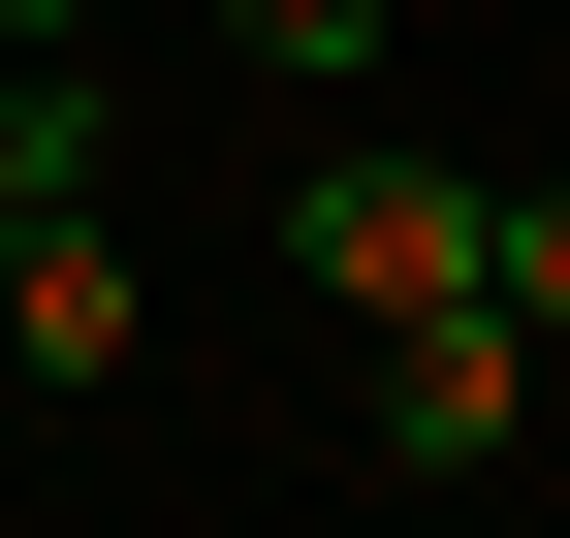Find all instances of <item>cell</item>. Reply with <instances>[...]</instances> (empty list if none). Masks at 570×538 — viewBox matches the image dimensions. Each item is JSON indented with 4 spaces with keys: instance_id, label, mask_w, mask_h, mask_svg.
<instances>
[{
    "instance_id": "cell-4",
    "label": "cell",
    "mask_w": 570,
    "mask_h": 538,
    "mask_svg": "<svg viewBox=\"0 0 570 538\" xmlns=\"http://www.w3.org/2000/svg\"><path fill=\"white\" fill-rule=\"evenodd\" d=\"M190 63H254V96H381V0H190Z\"/></svg>"
},
{
    "instance_id": "cell-2",
    "label": "cell",
    "mask_w": 570,
    "mask_h": 538,
    "mask_svg": "<svg viewBox=\"0 0 570 538\" xmlns=\"http://www.w3.org/2000/svg\"><path fill=\"white\" fill-rule=\"evenodd\" d=\"M285 286H317L348 349H381V317H475V286H508V190H475V159H412V127H348V96H317V190H285Z\"/></svg>"
},
{
    "instance_id": "cell-3",
    "label": "cell",
    "mask_w": 570,
    "mask_h": 538,
    "mask_svg": "<svg viewBox=\"0 0 570 538\" xmlns=\"http://www.w3.org/2000/svg\"><path fill=\"white\" fill-rule=\"evenodd\" d=\"M348 444H381V476H508V444H539V317L508 286H475V317H381V412H348Z\"/></svg>"
},
{
    "instance_id": "cell-6",
    "label": "cell",
    "mask_w": 570,
    "mask_h": 538,
    "mask_svg": "<svg viewBox=\"0 0 570 538\" xmlns=\"http://www.w3.org/2000/svg\"><path fill=\"white\" fill-rule=\"evenodd\" d=\"M0 32H127V0H0Z\"/></svg>"
},
{
    "instance_id": "cell-1",
    "label": "cell",
    "mask_w": 570,
    "mask_h": 538,
    "mask_svg": "<svg viewBox=\"0 0 570 538\" xmlns=\"http://www.w3.org/2000/svg\"><path fill=\"white\" fill-rule=\"evenodd\" d=\"M127 349H159V253H127V63L32 32V96H0V380L96 412Z\"/></svg>"
},
{
    "instance_id": "cell-5",
    "label": "cell",
    "mask_w": 570,
    "mask_h": 538,
    "mask_svg": "<svg viewBox=\"0 0 570 538\" xmlns=\"http://www.w3.org/2000/svg\"><path fill=\"white\" fill-rule=\"evenodd\" d=\"M508 317H539V349H570V190H508Z\"/></svg>"
}]
</instances>
